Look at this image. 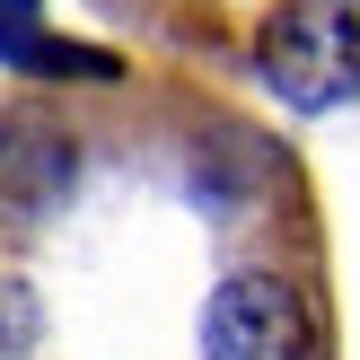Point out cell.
Segmentation results:
<instances>
[{"instance_id": "obj_1", "label": "cell", "mask_w": 360, "mask_h": 360, "mask_svg": "<svg viewBox=\"0 0 360 360\" xmlns=\"http://www.w3.org/2000/svg\"><path fill=\"white\" fill-rule=\"evenodd\" d=\"M255 70L299 115L343 105L360 88V18H352V0H273L255 18Z\"/></svg>"}, {"instance_id": "obj_2", "label": "cell", "mask_w": 360, "mask_h": 360, "mask_svg": "<svg viewBox=\"0 0 360 360\" xmlns=\"http://www.w3.org/2000/svg\"><path fill=\"white\" fill-rule=\"evenodd\" d=\"M316 352V290L299 264H246L202 308V360H308Z\"/></svg>"}, {"instance_id": "obj_3", "label": "cell", "mask_w": 360, "mask_h": 360, "mask_svg": "<svg viewBox=\"0 0 360 360\" xmlns=\"http://www.w3.org/2000/svg\"><path fill=\"white\" fill-rule=\"evenodd\" d=\"M79 185V132L53 105H9L0 115V220H44Z\"/></svg>"}, {"instance_id": "obj_4", "label": "cell", "mask_w": 360, "mask_h": 360, "mask_svg": "<svg viewBox=\"0 0 360 360\" xmlns=\"http://www.w3.org/2000/svg\"><path fill=\"white\" fill-rule=\"evenodd\" d=\"M0 27H35V0H0Z\"/></svg>"}]
</instances>
